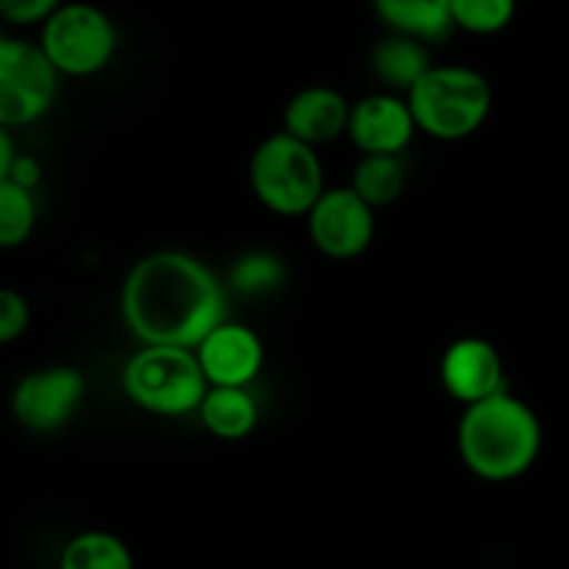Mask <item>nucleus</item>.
I'll return each mask as SVG.
<instances>
[{"instance_id":"a211bd4d","label":"nucleus","mask_w":569,"mask_h":569,"mask_svg":"<svg viewBox=\"0 0 569 569\" xmlns=\"http://www.w3.org/2000/svg\"><path fill=\"white\" fill-rule=\"evenodd\" d=\"M59 569H137L128 545L111 531H81L64 545Z\"/></svg>"},{"instance_id":"7ed1b4c3","label":"nucleus","mask_w":569,"mask_h":569,"mask_svg":"<svg viewBox=\"0 0 569 569\" xmlns=\"http://www.w3.org/2000/svg\"><path fill=\"white\" fill-rule=\"evenodd\" d=\"M417 131L439 142H461L492 114V83L465 64H433L406 94Z\"/></svg>"},{"instance_id":"4468645a","label":"nucleus","mask_w":569,"mask_h":569,"mask_svg":"<svg viewBox=\"0 0 569 569\" xmlns=\"http://www.w3.org/2000/svg\"><path fill=\"white\" fill-rule=\"evenodd\" d=\"M372 9L389 31L422 44L445 42L456 31L450 0H372Z\"/></svg>"},{"instance_id":"ddd939ff","label":"nucleus","mask_w":569,"mask_h":569,"mask_svg":"<svg viewBox=\"0 0 569 569\" xmlns=\"http://www.w3.org/2000/svg\"><path fill=\"white\" fill-rule=\"evenodd\" d=\"M350 111L353 106L339 89L306 87L289 98L283 109V131L317 150L348 137Z\"/></svg>"},{"instance_id":"39448f33","label":"nucleus","mask_w":569,"mask_h":569,"mask_svg":"<svg viewBox=\"0 0 569 569\" xmlns=\"http://www.w3.org/2000/svg\"><path fill=\"white\" fill-rule=\"evenodd\" d=\"M122 389L133 406L156 417L198 415L209 381L194 350L148 345L128 359Z\"/></svg>"},{"instance_id":"f03ea898","label":"nucleus","mask_w":569,"mask_h":569,"mask_svg":"<svg viewBox=\"0 0 569 569\" xmlns=\"http://www.w3.org/2000/svg\"><path fill=\"white\" fill-rule=\"evenodd\" d=\"M456 448L461 465L481 481H517L542 453V422L526 400L506 389L461 411Z\"/></svg>"},{"instance_id":"9d476101","label":"nucleus","mask_w":569,"mask_h":569,"mask_svg":"<svg viewBox=\"0 0 569 569\" xmlns=\"http://www.w3.org/2000/svg\"><path fill=\"white\" fill-rule=\"evenodd\" d=\"M439 381L445 392L467 409L506 392V365L492 342L481 337H461L442 353Z\"/></svg>"},{"instance_id":"0eeeda50","label":"nucleus","mask_w":569,"mask_h":569,"mask_svg":"<svg viewBox=\"0 0 569 569\" xmlns=\"http://www.w3.org/2000/svg\"><path fill=\"white\" fill-rule=\"evenodd\" d=\"M59 81L39 42L9 37L0 48V126L9 131L37 126L53 109Z\"/></svg>"},{"instance_id":"dca6fc26","label":"nucleus","mask_w":569,"mask_h":569,"mask_svg":"<svg viewBox=\"0 0 569 569\" xmlns=\"http://www.w3.org/2000/svg\"><path fill=\"white\" fill-rule=\"evenodd\" d=\"M372 76L392 92L409 94L411 87L426 76L433 67L428 44L417 42V39L400 37V33H389L381 42L372 48L370 56Z\"/></svg>"},{"instance_id":"f257e3e1","label":"nucleus","mask_w":569,"mask_h":569,"mask_svg":"<svg viewBox=\"0 0 569 569\" xmlns=\"http://www.w3.org/2000/svg\"><path fill=\"white\" fill-rule=\"evenodd\" d=\"M228 295L206 261L183 250H156L128 270L120 315L142 348L194 350L222 320Z\"/></svg>"},{"instance_id":"423d86ee","label":"nucleus","mask_w":569,"mask_h":569,"mask_svg":"<svg viewBox=\"0 0 569 569\" xmlns=\"http://www.w3.org/2000/svg\"><path fill=\"white\" fill-rule=\"evenodd\" d=\"M117 28L92 3H64L39 33V48L59 76L89 78L103 72L117 53Z\"/></svg>"},{"instance_id":"2eb2a0df","label":"nucleus","mask_w":569,"mask_h":569,"mask_svg":"<svg viewBox=\"0 0 569 569\" xmlns=\"http://www.w3.org/2000/svg\"><path fill=\"white\" fill-rule=\"evenodd\" d=\"M198 420L214 439L239 442L259 426V403L244 387H209L198 409Z\"/></svg>"},{"instance_id":"f3484780","label":"nucleus","mask_w":569,"mask_h":569,"mask_svg":"<svg viewBox=\"0 0 569 569\" xmlns=\"http://www.w3.org/2000/svg\"><path fill=\"white\" fill-rule=\"evenodd\" d=\"M406 181H409V172L400 156H361L348 187L370 209L378 211L403 198Z\"/></svg>"},{"instance_id":"5701e85b","label":"nucleus","mask_w":569,"mask_h":569,"mask_svg":"<svg viewBox=\"0 0 569 569\" xmlns=\"http://www.w3.org/2000/svg\"><path fill=\"white\" fill-rule=\"evenodd\" d=\"M64 0H0V20L6 26H44Z\"/></svg>"},{"instance_id":"9b49d317","label":"nucleus","mask_w":569,"mask_h":569,"mask_svg":"<svg viewBox=\"0 0 569 569\" xmlns=\"http://www.w3.org/2000/svg\"><path fill=\"white\" fill-rule=\"evenodd\" d=\"M209 387H244L264 370V342L242 322L222 320L203 342L194 348Z\"/></svg>"},{"instance_id":"a878e982","label":"nucleus","mask_w":569,"mask_h":569,"mask_svg":"<svg viewBox=\"0 0 569 569\" xmlns=\"http://www.w3.org/2000/svg\"><path fill=\"white\" fill-rule=\"evenodd\" d=\"M6 42H9V37H6V33H3V28H0V48H3Z\"/></svg>"},{"instance_id":"f8f14e48","label":"nucleus","mask_w":569,"mask_h":569,"mask_svg":"<svg viewBox=\"0 0 569 569\" xmlns=\"http://www.w3.org/2000/svg\"><path fill=\"white\" fill-rule=\"evenodd\" d=\"M417 122L409 100L395 92H376L353 103L348 139L361 156H400L411 144Z\"/></svg>"},{"instance_id":"20e7f679","label":"nucleus","mask_w":569,"mask_h":569,"mask_svg":"<svg viewBox=\"0 0 569 569\" xmlns=\"http://www.w3.org/2000/svg\"><path fill=\"white\" fill-rule=\"evenodd\" d=\"M248 178L256 200L278 217H306L328 189L320 153L287 131L256 144Z\"/></svg>"},{"instance_id":"4be33fe9","label":"nucleus","mask_w":569,"mask_h":569,"mask_svg":"<svg viewBox=\"0 0 569 569\" xmlns=\"http://www.w3.org/2000/svg\"><path fill=\"white\" fill-rule=\"evenodd\" d=\"M31 326V303L22 292L11 287H0V348L26 337Z\"/></svg>"},{"instance_id":"412c9836","label":"nucleus","mask_w":569,"mask_h":569,"mask_svg":"<svg viewBox=\"0 0 569 569\" xmlns=\"http://www.w3.org/2000/svg\"><path fill=\"white\" fill-rule=\"evenodd\" d=\"M453 26L472 37L506 31L517 14V0H450Z\"/></svg>"},{"instance_id":"393cba45","label":"nucleus","mask_w":569,"mask_h":569,"mask_svg":"<svg viewBox=\"0 0 569 569\" xmlns=\"http://www.w3.org/2000/svg\"><path fill=\"white\" fill-rule=\"evenodd\" d=\"M14 159H17V148H14V139H11V131L0 126V181L9 178V170L11 164H14Z\"/></svg>"},{"instance_id":"6e6552de","label":"nucleus","mask_w":569,"mask_h":569,"mask_svg":"<svg viewBox=\"0 0 569 569\" xmlns=\"http://www.w3.org/2000/svg\"><path fill=\"white\" fill-rule=\"evenodd\" d=\"M87 400V378L78 367L50 365L26 372L11 389V415L26 431L56 433L70 426Z\"/></svg>"},{"instance_id":"aec40b11","label":"nucleus","mask_w":569,"mask_h":569,"mask_svg":"<svg viewBox=\"0 0 569 569\" xmlns=\"http://www.w3.org/2000/svg\"><path fill=\"white\" fill-rule=\"evenodd\" d=\"M287 281V267L276 253L267 250H253L233 261L228 283L244 298H264V295L278 292Z\"/></svg>"},{"instance_id":"b1692460","label":"nucleus","mask_w":569,"mask_h":569,"mask_svg":"<svg viewBox=\"0 0 569 569\" xmlns=\"http://www.w3.org/2000/svg\"><path fill=\"white\" fill-rule=\"evenodd\" d=\"M9 178L14 183H20V187L37 192V187L42 183V164H39L37 156L17 153L14 164H11V170H9Z\"/></svg>"},{"instance_id":"6ab92c4d","label":"nucleus","mask_w":569,"mask_h":569,"mask_svg":"<svg viewBox=\"0 0 569 569\" xmlns=\"http://www.w3.org/2000/svg\"><path fill=\"white\" fill-rule=\"evenodd\" d=\"M39 220L37 192L11 178L0 181V250H14L31 239Z\"/></svg>"},{"instance_id":"1a4fd4ad","label":"nucleus","mask_w":569,"mask_h":569,"mask_svg":"<svg viewBox=\"0 0 569 569\" xmlns=\"http://www.w3.org/2000/svg\"><path fill=\"white\" fill-rule=\"evenodd\" d=\"M306 228L311 244L326 259H359L376 239V209H370L350 187H333L326 189L306 214Z\"/></svg>"}]
</instances>
